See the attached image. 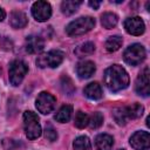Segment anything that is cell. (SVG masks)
Wrapping results in <instances>:
<instances>
[{"mask_svg": "<svg viewBox=\"0 0 150 150\" xmlns=\"http://www.w3.org/2000/svg\"><path fill=\"white\" fill-rule=\"evenodd\" d=\"M94 52H95V45L90 41H87V42L79 45L74 50V53L77 57H84V56L91 55Z\"/></svg>", "mask_w": 150, "mask_h": 150, "instance_id": "ac0fdd59", "label": "cell"}, {"mask_svg": "<svg viewBox=\"0 0 150 150\" xmlns=\"http://www.w3.org/2000/svg\"><path fill=\"white\" fill-rule=\"evenodd\" d=\"M61 88L68 95H71L74 93V90H75V88L73 86V82H71V80L68 76H63L61 79Z\"/></svg>", "mask_w": 150, "mask_h": 150, "instance_id": "4316f807", "label": "cell"}, {"mask_svg": "<svg viewBox=\"0 0 150 150\" xmlns=\"http://www.w3.org/2000/svg\"><path fill=\"white\" fill-rule=\"evenodd\" d=\"M95 26V19L91 16H81L68 23L66 32L69 36H77L88 33Z\"/></svg>", "mask_w": 150, "mask_h": 150, "instance_id": "7a4b0ae2", "label": "cell"}, {"mask_svg": "<svg viewBox=\"0 0 150 150\" xmlns=\"http://www.w3.org/2000/svg\"><path fill=\"white\" fill-rule=\"evenodd\" d=\"M145 49L141 43H134L130 45L123 53L124 61L130 66H137L142 63L145 59Z\"/></svg>", "mask_w": 150, "mask_h": 150, "instance_id": "5b68a950", "label": "cell"}, {"mask_svg": "<svg viewBox=\"0 0 150 150\" xmlns=\"http://www.w3.org/2000/svg\"><path fill=\"white\" fill-rule=\"evenodd\" d=\"M26 50L29 54H38L40 52H42L43 47H45V41L41 36L38 35H29L26 39V43H25Z\"/></svg>", "mask_w": 150, "mask_h": 150, "instance_id": "7c38bea8", "label": "cell"}, {"mask_svg": "<svg viewBox=\"0 0 150 150\" xmlns=\"http://www.w3.org/2000/svg\"><path fill=\"white\" fill-rule=\"evenodd\" d=\"M55 104H56V98L47 91H41L38 95L36 101H35L36 109L43 115L52 112L53 109L55 108Z\"/></svg>", "mask_w": 150, "mask_h": 150, "instance_id": "52a82bcc", "label": "cell"}, {"mask_svg": "<svg viewBox=\"0 0 150 150\" xmlns=\"http://www.w3.org/2000/svg\"><path fill=\"white\" fill-rule=\"evenodd\" d=\"M150 71H149V67H144L143 70L139 73L137 80H136V84H135V89L136 93L138 95L142 96H149L150 94Z\"/></svg>", "mask_w": 150, "mask_h": 150, "instance_id": "9c48e42d", "label": "cell"}, {"mask_svg": "<svg viewBox=\"0 0 150 150\" xmlns=\"http://www.w3.org/2000/svg\"><path fill=\"white\" fill-rule=\"evenodd\" d=\"M118 22V18L115 13H111V12H107V13H103L102 16H101V23L104 28L107 29H111L114 28Z\"/></svg>", "mask_w": 150, "mask_h": 150, "instance_id": "44dd1931", "label": "cell"}, {"mask_svg": "<svg viewBox=\"0 0 150 150\" xmlns=\"http://www.w3.org/2000/svg\"><path fill=\"white\" fill-rule=\"evenodd\" d=\"M105 87L110 91H120L129 86V75L127 70L120 64H112L105 69L103 75Z\"/></svg>", "mask_w": 150, "mask_h": 150, "instance_id": "6da1fadb", "label": "cell"}, {"mask_svg": "<svg viewBox=\"0 0 150 150\" xmlns=\"http://www.w3.org/2000/svg\"><path fill=\"white\" fill-rule=\"evenodd\" d=\"M102 123H103V116H102V114L98 112V111L93 112V115L89 117L88 124H89V127H90L91 129H97V128H100V127L102 125Z\"/></svg>", "mask_w": 150, "mask_h": 150, "instance_id": "484cf974", "label": "cell"}, {"mask_svg": "<svg viewBox=\"0 0 150 150\" xmlns=\"http://www.w3.org/2000/svg\"><path fill=\"white\" fill-rule=\"evenodd\" d=\"M81 4H82L81 0H64L61 4V11L66 15H71L79 9Z\"/></svg>", "mask_w": 150, "mask_h": 150, "instance_id": "d6986e66", "label": "cell"}, {"mask_svg": "<svg viewBox=\"0 0 150 150\" xmlns=\"http://www.w3.org/2000/svg\"><path fill=\"white\" fill-rule=\"evenodd\" d=\"M28 22V19L26 16V14L21 11H13L11 13V16H9V23L13 28L15 29H20V28H23L26 27Z\"/></svg>", "mask_w": 150, "mask_h": 150, "instance_id": "5bb4252c", "label": "cell"}, {"mask_svg": "<svg viewBox=\"0 0 150 150\" xmlns=\"http://www.w3.org/2000/svg\"><path fill=\"white\" fill-rule=\"evenodd\" d=\"M45 137H46L48 141L54 142V141H56V138H57V132H56V130H55L52 125H46V129H45Z\"/></svg>", "mask_w": 150, "mask_h": 150, "instance_id": "83f0119b", "label": "cell"}, {"mask_svg": "<svg viewBox=\"0 0 150 150\" xmlns=\"http://www.w3.org/2000/svg\"><path fill=\"white\" fill-rule=\"evenodd\" d=\"M100 5H101V1H89V6L94 9H97L100 7Z\"/></svg>", "mask_w": 150, "mask_h": 150, "instance_id": "f1b7e54d", "label": "cell"}, {"mask_svg": "<svg viewBox=\"0 0 150 150\" xmlns=\"http://www.w3.org/2000/svg\"><path fill=\"white\" fill-rule=\"evenodd\" d=\"M83 93L90 100H100L102 97V88L97 82H91L87 84Z\"/></svg>", "mask_w": 150, "mask_h": 150, "instance_id": "2e32d148", "label": "cell"}, {"mask_svg": "<svg viewBox=\"0 0 150 150\" xmlns=\"http://www.w3.org/2000/svg\"><path fill=\"white\" fill-rule=\"evenodd\" d=\"M95 70H96L95 63L89 60L81 61L76 66V73L79 75V77H81V79H89L95 73Z\"/></svg>", "mask_w": 150, "mask_h": 150, "instance_id": "4fadbf2b", "label": "cell"}, {"mask_svg": "<svg viewBox=\"0 0 150 150\" xmlns=\"http://www.w3.org/2000/svg\"><path fill=\"white\" fill-rule=\"evenodd\" d=\"M130 145L135 150H146L150 146V135L148 131H136L130 137Z\"/></svg>", "mask_w": 150, "mask_h": 150, "instance_id": "30bf717a", "label": "cell"}, {"mask_svg": "<svg viewBox=\"0 0 150 150\" xmlns=\"http://www.w3.org/2000/svg\"><path fill=\"white\" fill-rule=\"evenodd\" d=\"M112 144H114V138L108 134H100L95 138L96 150H111Z\"/></svg>", "mask_w": 150, "mask_h": 150, "instance_id": "9a60e30c", "label": "cell"}, {"mask_svg": "<svg viewBox=\"0 0 150 150\" xmlns=\"http://www.w3.org/2000/svg\"><path fill=\"white\" fill-rule=\"evenodd\" d=\"M112 116H114V120L116 121V123L118 125H124L128 122V118H127V115L124 111V107H118V108L114 109Z\"/></svg>", "mask_w": 150, "mask_h": 150, "instance_id": "cb8c5ba5", "label": "cell"}, {"mask_svg": "<svg viewBox=\"0 0 150 150\" xmlns=\"http://www.w3.org/2000/svg\"><path fill=\"white\" fill-rule=\"evenodd\" d=\"M32 14L39 22L47 21L52 15V6L47 1H36L32 6Z\"/></svg>", "mask_w": 150, "mask_h": 150, "instance_id": "ba28073f", "label": "cell"}, {"mask_svg": "<svg viewBox=\"0 0 150 150\" xmlns=\"http://www.w3.org/2000/svg\"><path fill=\"white\" fill-rule=\"evenodd\" d=\"M23 129L25 134L29 139H36L41 136V125L39 123V117L33 111L23 112Z\"/></svg>", "mask_w": 150, "mask_h": 150, "instance_id": "3957f363", "label": "cell"}, {"mask_svg": "<svg viewBox=\"0 0 150 150\" xmlns=\"http://www.w3.org/2000/svg\"><path fill=\"white\" fill-rule=\"evenodd\" d=\"M5 16H6V13H5V11L0 7V21H2V20L5 19Z\"/></svg>", "mask_w": 150, "mask_h": 150, "instance_id": "f546056e", "label": "cell"}, {"mask_svg": "<svg viewBox=\"0 0 150 150\" xmlns=\"http://www.w3.org/2000/svg\"><path fill=\"white\" fill-rule=\"evenodd\" d=\"M71 114H73V107L71 105H68V104L62 105L57 110V112L55 115V120L57 122H60V123H66V122H68L70 120Z\"/></svg>", "mask_w": 150, "mask_h": 150, "instance_id": "ffe728a7", "label": "cell"}, {"mask_svg": "<svg viewBox=\"0 0 150 150\" xmlns=\"http://www.w3.org/2000/svg\"><path fill=\"white\" fill-rule=\"evenodd\" d=\"M74 150H91V143L87 136H79L73 143Z\"/></svg>", "mask_w": 150, "mask_h": 150, "instance_id": "603a6c76", "label": "cell"}, {"mask_svg": "<svg viewBox=\"0 0 150 150\" xmlns=\"http://www.w3.org/2000/svg\"><path fill=\"white\" fill-rule=\"evenodd\" d=\"M122 42H123V40H122V38L118 36V35L109 36V38L107 39V41H105V49H107L108 52H110V53L116 52V50H118V49L121 48Z\"/></svg>", "mask_w": 150, "mask_h": 150, "instance_id": "7402d4cb", "label": "cell"}, {"mask_svg": "<svg viewBox=\"0 0 150 150\" xmlns=\"http://www.w3.org/2000/svg\"><path fill=\"white\" fill-rule=\"evenodd\" d=\"M63 59H64L63 52H61L59 49H54V50H49V52L38 56L36 64L40 68H47V67L48 68H56L62 63Z\"/></svg>", "mask_w": 150, "mask_h": 150, "instance_id": "277c9868", "label": "cell"}, {"mask_svg": "<svg viewBox=\"0 0 150 150\" xmlns=\"http://www.w3.org/2000/svg\"><path fill=\"white\" fill-rule=\"evenodd\" d=\"M124 28L125 30L131 34V35H141L144 33L145 30V25L143 22V20L138 16H132V18H128L124 21Z\"/></svg>", "mask_w": 150, "mask_h": 150, "instance_id": "8fae6325", "label": "cell"}, {"mask_svg": "<svg viewBox=\"0 0 150 150\" xmlns=\"http://www.w3.org/2000/svg\"><path fill=\"white\" fill-rule=\"evenodd\" d=\"M120 150H124V149H120Z\"/></svg>", "mask_w": 150, "mask_h": 150, "instance_id": "4dcf8cb0", "label": "cell"}, {"mask_svg": "<svg viewBox=\"0 0 150 150\" xmlns=\"http://www.w3.org/2000/svg\"><path fill=\"white\" fill-rule=\"evenodd\" d=\"M124 111H125L128 121L129 120H135V118H138V117H141L143 115L144 107L142 104H139V103H132L130 105H125L124 107Z\"/></svg>", "mask_w": 150, "mask_h": 150, "instance_id": "e0dca14e", "label": "cell"}, {"mask_svg": "<svg viewBox=\"0 0 150 150\" xmlns=\"http://www.w3.org/2000/svg\"><path fill=\"white\" fill-rule=\"evenodd\" d=\"M88 122H89V116L86 112H83V111H77L76 112L74 123H75V125L79 129H83L84 127H87L88 125Z\"/></svg>", "mask_w": 150, "mask_h": 150, "instance_id": "d4e9b609", "label": "cell"}, {"mask_svg": "<svg viewBox=\"0 0 150 150\" xmlns=\"http://www.w3.org/2000/svg\"><path fill=\"white\" fill-rule=\"evenodd\" d=\"M28 71V66L22 60H15L9 64V82L19 86Z\"/></svg>", "mask_w": 150, "mask_h": 150, "instance_id": "8992f818", "label": "cell"}]
</instances>
